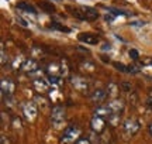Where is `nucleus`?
<instances>
[{
    "mask_svg": "<svg viewBox=\"0 0 152 144\" xmlns=\"http://www.w3.org/2000/svg\"><path fill=\"white\" fill-rule=\"evenodd\" d=\"M66 10L75 18L82 21H94L100 16L94 7H89V6H66Z\"/></svg>",
    "mask_w": 152,
    "mask_h": 144,
    "instance_id": "1",
    "label": "nucleus"
},
{
    "mask_svg": "<svg viewBox=\"0 0 152 144\" xmlns=\"http://www.w3.org/2000/svg\"><path fill=\"white\" fill-rule=\"evenodd\" d=\"M80 127L76 124H71L64 130V134L61 137V144H76V141L80 139Z\"/></svg>",
    "mask_w": 152,
    "mask_h": 144,
    "instance_id": "2",
    "label": "nucleus"
},
{
    "mask_svg": "<svg viewBox=\"0 0 152 144\" xmlns=\"http://www.w3.org/2000/svg\"><path fill=\"white\" fill-rule=\"evenodd\" d=\"M141 127V124L138 120L135 119H127L124 123H123V134H124L125 139H130L132 136H135L138 133V130Z\"/></svg>",
    "mask_w": 152,
    "mask_h": 144,
    "instance_id": "3",
    "label": "nucleus"
},
{
    "mask_svg": "<svg viewBox=\"0 0 152 144\" xmlns=\"http://www.w3.org/2000/svg\"><path fill=\"white\" fill-rule=\"evenodd\" d=\"M65 117H66V110L64 106L56 105L52 107V110H51V123L54 124L55 127H59L61 124L64 123Z\"/></svg>",
    "mask_w": 152,
    "mask_h": 144,
    "instance_id": "4",
    "label": "nucleus"
},
{
    "mask_svg": "<svg viewBox=\"0 0 152 144\" xmlns=\"http://www.w3.org/2000/svg\"><path fill=\"white\" fill-rule=\"evenodd\" d=\"M23 115H24V119L27 122L33 123L35 119H37V115H38V107L34 102H27L23 105Z\"/></svg>",
    "mask_w": 152,
    "mask_h": 144,
    "instance_id": "5",
    "label": "nucleus"
},
{
    "mask_svg": "<svg viewBox=\"0 0 152 144\" xmlns=\"http://www.w3.org/2000/svg\"><path fill=\"white\" fill-rule=\"evenodd\" d=\"M71 83L77 92H82V93H86L87 89H89V82H87V79L86 78H83V76H80V75L72 76L71 78Z\"/></svg>",
    "mask_w": 152,
    "mask_h": 144,
    "instance_id": "6",
    "label": "nucleus"
},
{
    "mask_svg": "<svg viewBox=\"0 0 152 144\" xmlns=\"http://www.w3.org/2000/svg\"><path fill=\"white\" fill-rule=\"evenodd\" d=\"M0 86H1V93L7 95V96H13L14 93V90H16V83L13 79L10 78H1V83H0Z\"/></svg>",
    "mask_w": 152,
    "mask_h": 144,
    "instance_id": "7",
    "label": "nucleus"
},
{
    "mask_svg": "<svg viewBox=\"0 0 152 144\" xmlns=\"http://www.w3.org/2000/svg\"><path fill=\"white\" fill-rule=\"evenodd\" d=\"M77 40L87 45H96L100 43V37L94 33H80L77 35Z\"/></svg>",
    "mask_w": 152,
    "mask_h": 144,
    "instance_id": "8",
    "label": "nucleus"
},
{
    "mask_svg": "<svg viewBox=\"0 0 152 144\" xmlns=\"http://www.w3.org/2000/svg\"><path fill=\"white\" fill-rule=\"evenodd\" d=\"M90 127H92V130L96 134L103 133L104 130H106V120H104V117L94 116L92 119V122H90Z\"/></svg>",
    "mask_w": 152,
    "mask_h": 144,
    "instance_id": "9",
    "label": "nucleus"
},
{
    "mask_svg": "<svg viewBox=\"0 0 152 144\" xmlns=\"http://www.w3.org/2000/svg\"><path fill=\"white\" fill-rule=\"evenodd\" d=\"M21 69L27 73H33V72H37L38 71V61L35 58H27L26 61L23 62L21 65Z\"/></svg>",
    "mask_w": 152,
    "mask_h": 144,
    "instance_id": "10",
    "label": "nucleus"
},
{
    "mask_svg": "<svg viewBox=\"0 0 152 144\" xmlns=\"http://www.w3.org/2000/svg\"><path fill=\"white\" fill-rule=\"evenodd\" d=\"M33 88L37 92H39V93H45V92H48V89H49V82H47L42 78H38V79H34L33 81Z\"/></svg>",
    "mask_w": 152,
    "mask_h": 144,
    "instance_id": "11",
    "label": "nucleus"
},
{
    "mask_svg": "<svg viewBox=\"0 0 152 144\" xmlns=\"http://www.w3.org/2000/svg\"><path fill=\"white\" fill-rule=\"evenodd\" d=\"M107 92L104 90V89H96L92 95H90V98H92V102L93 103H96V105H102L106 98H107Z\"/></svg>",
    "mask_w": 152,
    "mask_h": 144,
    "instance_id": "12",
    "label": "nucleus"
},
{
    "mask_svg": "<svg viewBox=\"0 0 152 144\" xmlns=\"http://www.w3.org/2000/svg\"><path fill=\"white\" fill-rule=\"evenodd\" d=\"M107 106H109V109H110L111 113H117V115H120L121 112L124 110V103H123V100L121 99H113Z\"/></svg>",
    "mask_w": 152,
    "mask_h": 144,
    "instance_id": "13",
    "label": "nucleus"
},
{
    "mask_svg": "<svg viewBox=\"0 0 152 144\" xmlns=\"http://www.w3.org/2000/svg\"><path fill=\"white\" fill-rule=\"evenodd\" d=\"M113 67L120 72H125V73H130V72H137V67H127L121 62H113Z\"/></svg>",
    "mask_w": 152,
    "mask_h": 144,
    "instance_id": "14",
    "label": "nucleus"
},
{
    "mask_svg": "<svg viewBox=\"0 0 152 144\" xmlns=\"http://www.w3.org/2000/svg\"><path fill=\"white\" fill-rule=\"evenodd\" d=\"M17 9H18V10H23V11H27V13H31V14H37L35 7L31 6V4H28L27 1H21V3H18V4H17Z\"/></svg>",
    "mask_w": 152,
    "mask_h": 144,
    "instance_id": "15",
    "label": "nucleus"
},
{
    "mask_svg": "<svg viewBox=\"0 0 152 144\" xmlns=\"http://www.w3.org/2000/svg\"><path fill=\"white\" fill-rule=\"evenodd\" d=\"M110 115H111V112H110L109 106H99L97 109L94 110V116H100V117L107 116L109 117Z\"/></svg>",
    "mask_w": 152,
    "mask_h": 144,
    "instance_id": "16",
    "label": "nucleus"
},
{
    "mask_svg": "<svg viewBox=\"0 0 152 144\" xmlns=\"http://www.w3.org/2000/svg\"><path fill=\"white\" fill-rule=\"evenodd\" d=\"M49 28H52V30H56V31H61V33H71V28L65 27L64 24H59V23L56 21H52L49 24Z\"/></svg>",
    "mask_w": 152,
    "mask_h": 144,
    "instance_id": "17",
    "label": "nucleus"
},
{
    "mask_svg": "<svg viewBox=\"0 0 152 144\" xmlns=\"http://www.w3.org/2000/svg\"><path fill=\"white\" fill-rule=\"evenodd\" d=\"M39 7H41L44 11H47V13H54L55 11V6L52 4L51 1H41V3H39Z\"/></svg>",
    "mask_w": 152,
    "mask_h": 144,
    "instance_id": "18",
    "label": "nucleus"
},
{
    "mask_svg": "<svg viewBox=\"0 0 152 144\" xmlns=\"http://www.w3.org/2000/svg\"><path fill=\"white\" fill-rule=\"evenodd\" d=\"M109 123L111 126H118L120 124V115L117 113H111L109 116Z\"/></svg>",
    "mask_w": 152,
    "mask_h": 144,
    "instance_id": "19",
    "label": "nucleus"
},
{
    "mask_svg": "<svg viewBox=\"0 0 152 144\" xmlns=\"http://www.w3.org/2000/svg\"><path fill=\"white\" fill-rule=\"evenodd\" d=\"M62 81V76H56V75H48V82L49 85H59Z\"/></svg>",
    "mask_w": 152,
    "mask_h": 144,
    "instance_id": "20",
    "label": "nucleus"
},
{
    "mask_svg": "<svg viewBox=\"0 0 152 144\" xmlns=\"http://www.w3.org/2000/svg\"><path fill=\"white\" fill-rule=\"evenodd\" d=\"M128 102H130V105L137 106V103H138V99H137V93H135V92H131V93L128 95Z\"/></svg>",
    "mask_w": 152,
    "mask_h": 144,
    "instance_id": "21",
    "label": "nucleus"
},
{
    "mask_svg": "<svg viewBox=\"0 0 152 144\" xmlns=\"http://www.w3.org/2000/svg\"><path fill=\"white\" fill-rule=\"evenodd\" d=\"M109 11H111V14H114V16H130L128 13H124L123 10H118V9H113V7H110Z\"/></svg>",
    "mask_w": 152,
    "mask_h": 144,
    "instance_id": "22",
    "label": "nucleus"
},
{
    "mask_svg": "<svg viewBox=\"0 0 152 144\" xmlns=\"http://www.w3.org/2000/svg\"><path fill=\"white\" fill-rule=\"evenodd\" d=\"M1 65H6L7 62V55H6V48H4V43L1 41Z\"/></svg>",
    "mask_w": 152,
    "mask_h": 144,
    "instance_id": "23",
    "label": "nucleus"
},
{
    "mask_svg": "<svg viewBox=\"0 0 152 144\" xmlns=\"http://www.w3.org/2000/svg\"><path fill=\"white\" fill-rule=\"evenodd\" d=\"M128 55H130V58L132 60V61H138V58H140V54H138V51L137 50H130V52H128Z\"/></svg>",
    "mask_w": 152,
    "mask_h": 144,
    "instance_id": "24",
    "label": "nucleus"
},
{
    "mask_svg": "<svg viewBox=\"0 0 152 144\" xmlns=\"http://www.w3.org/2000/svg\"><path fill=\"white\" fill-rule=\"evenodd\" d=\"M120 88L123 89L124 92H128V93H130V92H131V83H128V82H123L121 85H120Z\"/></svg>",
    "mask_w": 152,
    "mask_h": 144,
    "instance_id": "25",
    "label": "nucleus"
},
{
    "mask_svg": "<svg viewBox=\"0 0 152 144\" xmlns=\"http://www.w3.org/2000/svg\"><path fill=\"white\" fill-rule=\"evenodd\" d=\"M109 88L110 89H109V92H107V93H110L111 96H115V93H117V92H115V90H117V86H115L114 83H110Z\"/></svg>",
    "mask_w": 152,
    "mask_h": 144,
    "instance_id": "26",
    "label": "nucleus"
},
{
    "mask_svg": "<svg viewBox=\"0 0 152 144\" xmlns=\"http://www.w3.org/2000/svg\"><path fill=\"white\" fill-rule=\"evenodd\" d=\"M76 144H92V141L89 139H85V137H80V139L76 141Z\"/></svg>",
    "mask_w": 152,
    "mask_h": 144,
    "instance_id": "27",
    "label": "nucleus"
},
{
    "mask_svg": "<svg viewBox=\"0 0 152 144\" xmlns=\"http://www.w3.org/2000/svg\"><path fill=\"white\" fill-rule=\"evenodd\" d=\"M16 20H17V23H20V26H23V27H27V26H28L27 21H26L24 18H21L20 16H17V17H16Z\"/></svg>",
    "mask_w": 152,
    "mask_h": 144,
    "instance_id": "28",
    "label": "nucleus"
},
{
    "mask_svg": "<svg viewBox=\"0 0 152 144\" xmlns=\"http://www.w3.org/2000/svg\"><path fill=\"white\" fill-rule=\"evenodd\" d=\"M13 126H14V127H21V122H20V119H18V117H14V119H13Z\"/></svg>",
    "mask_w": 152,
    "mask_h": 144,
    "instance_id": "29",
    "label": "nucleus"
},
{
    "mask_svg": "<svg viewBox=\"0 0 152 144\" xmlns=\"http://www.w3.org/2000/svg\"><path fill=\"white\" fill-rule=\"evenodd\" d=\"M147 103L149 107H152V90L149 92V95H148V99H147Z\"/></svg>",
    "mask_w": 152,
    "mask_h": 144,
    "instance_id": "30",
    "label": "nucleus"
},
{
    "mask_svg": "<svg viewBox=\"0 0 152 144\" xmlns=\"http://www.w3.org/2000/svg\"><path fill=\"white\" fill-rule=\"evenodd\" d=\"M104 18H106V21H113V20H114V17L111 16V14H106V17H104Z\"/></svg>",
    "mask_w": 152,
    "mask_h": 144,
    "instance_id": "31",
    "label": "nucleus"
},
{
    "mask_svg": "<svg viewBox=\"0 0 152 144\" xmlns=\"http://www.w3.org/2000/svg\"><path fill=\"white\" fill-rule=\"evenodd\" d=\"M103 50H110V45H107V44H106V45H104V47H103Z\"/></svg>",
    "mask_w": 152,
    "mask_h": 144,
    "instance_id": "32",
    "label": "nucleus"
},
{
    "mask_svg": "<svg viewBox=\"0 0 152 144\" xmlns=\"http://www.w3.org/2000/svg\"><path fill=\"white\" fill-rule=\"evenodd\" d=\"M149 134L152 136V123H151V126H149Z\"/></svg>",
    "mask_w": 152,
    "mask_h": 144,
    "instance_id": "33",
    "label": "nucleus"
},
{
    "mask_svg": "<svg viewBox=\"0 0 152 144\" xmlns=\"http://www.w3.org/2000/svg\"><path fill=\"white\" fill-rule=\"evenodd\" d=\"M56 1H61V0H56Z\"/></svg>",
    "mask_w": 152,
    "mask_h": 144,
    "instance_id": "34",
    "label": "nucleus"
}]
</instances>
